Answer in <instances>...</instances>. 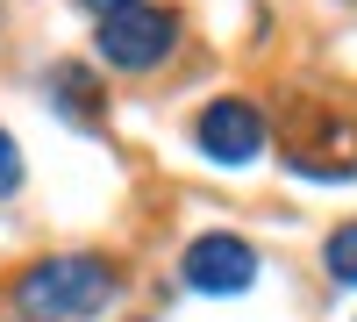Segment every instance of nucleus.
Returning a JSON list of instances; mask_svg holds the SVG:
<instances>
[{
	"label": "nucleus",
	"mask_w": 357,
	"mask_h": 322,
	"mask_svg": "<svg viewBox=\"0 0 357 322\" xmlns=\"http://www.w3.org/2000/svg\"><path fill=\"white\" fill-rule=\"evenodd\" d=\"M107 294H114V272L100 258H43L15 286L22 315H36V322H86L107 308Z\"/></svg>",
	"instance_id": "obj_1"
},
{
	"label": "nucleus",
	"mask_w": 357,
	"mask_h": 322,
	"mask_svg": "<svg viewBox=\"0 0 357 322\" xmlns=\"http://www.w3.org/2000/svg\"><path fill=\"white\" fill-rule=\"evenodd\" d=\"M172 36H178V22L165 8H129V15L100 22V57L122 65V72H151V65L172 57Z\"/></svg>",
	"instance_id": "obj_2"
},
{
	"label": "nucleus",
	"mask_w": 357,
	"mask_h": 322,
	"mask_svg": "<svg viewBox=\"0 0 357 322\" xmlns=\"http://www.w3.org/2000/svg\"><path fill=\"white\" fill-rule=\"evenodd\" d=\"M178 272H186L193 294H243V286L257 279V251L243 237H229V229H215V237H193L186 244Z\"/></svg>",
	"instance_id": "obj_3"
},
{
	"label": "nucleus",
	"mask_w": 357,
	"mask_h": 322,
	"mask_svg": "<svg viewBox=\"0 0 357 322\" xmlns=\"http://www.w3.org/2000/svg\"><path fill=\"white\" fill-rule=\"evenodd\" d=\"M200 151L215 158V165H250L264 151V115L250 101H215V108H200Z\"/></svg>",
	"instance_id": "obj_4"
},
{
	"label": "nucleus",
	"mask_w": 357,
	"mask_h": 322,
	"mask_svg": "<svg viewBox=\"0 0 357 322\" xmlns=\"http://www.w3.org/2000/svg\"><path fill=\"white\" fill-rule=\"evenodd\" d=\"M50 86H57V108H65L72 122H100V101H93V79H86L79 65H57V72H50Z\"/></svg>",
	"instance_id": "obj_5"
},
{
	"label": "nucleus",
	"mask_w": 357,
	"mask_h": 322,
	"mask_svg": "<svg viewBox=\"0 0 357 322\" xmlns=\"http://www.w3.org/2000/svg\"><path fill=\"white\" fill-rule=\"evenodd\" d=\"M329 272L343 279V286H357V222H343V229H329Z\"/></svg>",
	"instance_id": "obj_6"
},
{
	"label": "nucleus",
	"mask_w": 357,
	"mask_h": 322,
	"mask_svg": "<svg viewBox=\"0 0 357 322\" xmlns=\"http://www.w3.org/2000/svg\"><path fill=\"white\" fill-rule=\"evenodd\" d=\"M22 186V151H15V136L0 129V193H15Z\"/></svg>",
	"instance_id": "obj_7"
},
{
	"label": "nucleus",
	"mask_w": 357,
	"mask_h": 322,
	"mask_svg": "<svg viewBox=\"0 0 357 322\" xmlns=\"http://www.w3.org/2000/svg\"><path fill=\"white\" fill-rule=\"evenodd\" d=\"M79 8H93V15L107 22V15H129V8H143V0H79Z\"/></svg>",
	"instance_id": "obj_8"
}]
</instances>
